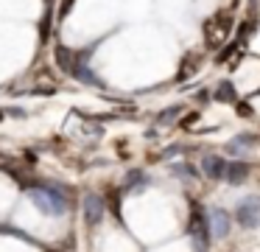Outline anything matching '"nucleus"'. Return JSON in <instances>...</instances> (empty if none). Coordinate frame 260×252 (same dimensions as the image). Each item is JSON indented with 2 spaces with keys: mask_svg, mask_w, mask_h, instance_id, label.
I'll return each instance as SVG.
<instances>
[{
  "mask_svg": "<svg viewBox=\"0 0 260 252\" xmlns=\"http://www.w3.org/2000/svg\"><path fill=\"white\" fill-rule=\"evenodd\" d=\"M84 218H87V224H90V227L101 224V218H104V202H101V196L90 193L84 199Z\"/></svg>",
  "mask_w": 260,
  "mask_h": 252,
  "instance_id": "nucleus-5",
  "label": "nucleus"
},
{
  "mask_svg": "<svg viewBox=\"0 0 260 252\" xmlns=\"http://www.w3.org/2000/svg\"><path fill=\"white\" fill-rule=\"evenodd\" d=\"M204 174L210 179H224L226 177V162L221 157H204Z\"/></svg>",
  "mask_w": 260,
  "mask_h": 252,
  "instance_id": "nucleus-7",
  "label": "nucleus"
},
{
  "mask_svg": "<svg viewBox=\"0 0 260 252\" xmlns=\"http://www.w3.org/2000/svg\"><path fill=\"white\" fill-rule=\"evenodd\" d=\"M0 118H3V112H0Z\"/></svg>",
  "mask_w": 260,
  "mask_h": 252,
  "instance_id": "nucleus-15",
  "label": "nucleus"
},
{
  "mask_svg": "<svg viewBox=\"0 0 260 252\" xmlns=\"http://www.w3.org/2000/svg\"><path fill=\"white\" fill-rule=\"evenodd\" d=\"M56 62H59V67H62L64 73H73V67H76V53L70 48H64V45H56Z\"/></svg>",
  "mask_w": 260,
  "mask_h": 252,
  "instance_id": "nucleus-9",
  "label": "nucleus"
},
{
  "mask_svg": "<svg viewBox=\"0 0 260 252\" xmlns=\"http://www.w3.org/2000/svg\"><path fill=\"white\" fill-rule=\"evenodd\" d=\"M73 76L79 78V81H84V84H98V78L90 73V67H87V65H76L73 67Z\"/></svg>",
  "mask_w": 260,
  "mask_h": 252,
  "instance_id": "nucleus-10",
  "label": "nucleus"
},
{
  "mask_svg": "<svg viewBox=\"0 0 260 252\" xmlns=\"http://www.w3.org/2000/svg\"><path fill=\"white\" fill-rule=\"evenodd\" d=\"M31 199H34V205L40 207V210H45V213H51V216H56V213H64V199L56 193V190H51V188H37L34 193H31Z\"/></svg>",
  "mask_w": 260,
  "mask_h": 252,
  "instance_id": "nucleus-3",
  "label": "nucleus"
},
{
  "mask_svg": "<svg viewBox=\"0 0 260 252\" xmlns=\"http://www.w3.org/2000/svg\"><path fill=\"white\" fill-rule=\"evenodd\" d=\"M210 233H213L215 238H224V235L230 233V213L215 207V210L210 213Z\"/></svg>",
  "mask_w": 260,
  "mask_h": 252,
  "instance_id": "nucleus-6",
  "label": "nucleus"
},
{
  "mask_svg": "<svg viewBox=\"0 0 260 252\" xmlns=\"http://www.w3.org/2000/svg\"><path fill=\"white\" fill-rule=\"evenodd\" d=\"M235 218H238V224L246 227V230L260 227V199H254V196H252V199L241 202L238 210H235Z\"/></svg>",
  "mask_w": 260,
  "mask_h": 252,
  "instance_id": "nucleus-4",
  "label": "nucleus"
},
{
  "mask_svg": "<svg viewBox=\"0 0 260 252\" xmlns=\"http://www.w3.org/2000/svg\"><path fill=\"white\" fill-rule=\"evenodd\" d=\"M187 235H190L196 252H207L210 249V218L204 216V210L199 205L190 207V218H187Z\"/></svg>",
  "mask_w": 260,
  "mask_h": 252,
  "instance_id": "nucleus-1",
  "label": "nucleus"
},
{
  "mask_svg": "<svg viewBox=\"0 0 260 252\" xmlns=\"http://www.w3.org/2000/svg\"><path fill=\"white\" fill-rule=\"evenodd\" d=\"M246 177H249V165L246 162H232V165H226V182L230 185H241V182H246Z\"/></svg>",
  "mask_w": 260,
  "mask_h": 252,
  "instance_id": "nucleus-8",
  "label": "nucleus"
},
{
  "mask_svg": "<svg viewBox=\"0 0 260 252\" xmlns=\"http://www.w3.org/2000/svg\"><path fill=\"white\" fill-rule=\"evenodd\" d=\"M230 31H232V17L230 14H215V17H210L207 22H204V42H207V48H221V45L226 42V37H230Z\"/></svg>",
  "mask_w": 260,
  "mask_h": 252,
  "instance_id": "nucleus-2",
  "label": "nucleus"
},
{
  "mask_svg": "<svg viewBox=\"0 0 260 252\" xmlns=\"http://www.w3.org/2000/svg\"><path fill=\"white\" fill-rule=\"evenodd\" d=\"M252 143H254V137H238V140H232V143H230V151L246 149V146H252Z\"/></svg>",
  "mask_w": 260,
  "mask_h": 252,
  "instance_id": "nucleus-12",
  "label": "nucleus"
},
{
  "mask_svg": "<svg viewBox=\"0 0 260 252\" xmlns=\"http://www.w3.org/2000/svg\"><path fill=\"white\" fill-rule=\"evenodd\" d=\"M174 174H182V177H196V168H190V165H174Z\"/></svg>",
  "mask_w": 260,
  "mask_h": 252,
  "instance_id": "nucleus-13",
  "label": "nucleus"
},
{
  "mask_svg": "<svg viewBox=\"0 0 260 252\" xmlns=\"http://www.w3.org/2000/svg\"><path fill=\"white\" fill-rule=\"evenodd\" d=\"M143 182V174L140 171H129V185H140Z\"/></svg>",
  "mask_w": 260,
  "mask_h": 252,
  "instance_id": "nucleus-14",
  "label": "nucleus"
},
{
  "mask_svg": "<svg viewBox=\"0 0 260 252\" xmlns=\"http://www.w3.org/2000/svg\"><path fill=\"white\" fill-rule=\"evenodd\" d=\"M215 101H235V90H232L230 81L218 84V90H215Z\"/></svg>",
  "mask_w": 260,
  "mask_h": 252,
  "instance_id": "nucleus-11",
  "label": "nucleus"
}]
</instances>
